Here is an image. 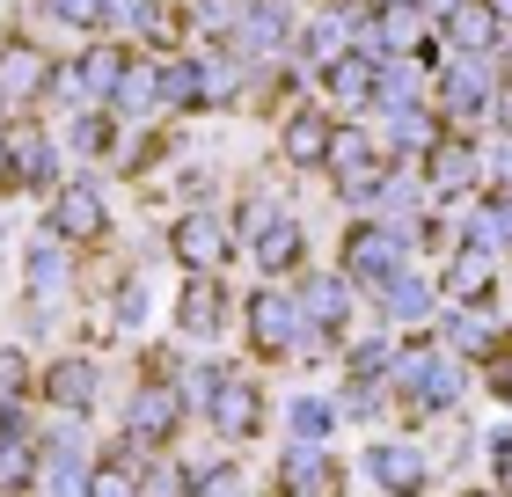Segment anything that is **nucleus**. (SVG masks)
<instances>
[{
    "label": "nucleus",
    "instance_id": "nucleus-1",
    "mask_svg": "<svg viewBox=\"0 0 512 497\" xmlns=\"http://www.w3.org/2000/svg\"><path fill=\"white\" fill-rule=\"evenodd\" d=\"M161 249H169V264H183V278H220L227 256H235L227 212H213V205H183L176 220L161 227Z\"/></svg>",
    "mask_w": 512,
    "mask_h": 497
},
{
    "label": "nucleus",
    "instance_id": "nucleus-2",
    "mask_svg": "<svg viewBox=\"0 0 512 497\" xmlns=\"http://www.w3.org/2000/svg\"><path fill=\"white\" fill-rule=\"evenodd\" d=\"M44 234H52L59 249H96L103 234H110V191L96 176H66L59 191H52V205H44Z\"/></svg>",
    "mask_w": 512,
    "mask_h": 497
},
{
    "label": "nucleus",
    "instance_id": "nucleus-3",
    "mask_svg": "<svg viewBox=\"0 0 512 497\" xmlns=\"http://www.w3.org/2000/svg\"><path fill=\"white\" fill-rule=\"evenodd\" d=\"M37 402H44V410H59L66 424L96 417V402H103V359H96V351H59L52 366H37Z\"/></svg>",
    "mask_w": 512,
    "mask_h": 497
},
{
    "label": "nucleus",
    "instance_id": "nucleus-4",
    "mask_svg": "<svg viewBox=\"0 0 512 497\" xmlns=\"http://www.w3.org/2000/svg\"><path fill=\"white\" fill-rule=\"evenodd\" d=\"M498 59H439V74H432V103L447 125H476V117H491V96H498Z\"/></svg>",
    "mask_w": 512,
    "mask_h": 497
},
{
    "label": "nucleus",
    "instance_id": "nucleus-5",
    "mask_svg": "<svg viewBox=\"0 0 512 497\" xmlns=\"http://www.w3.org/2000/svg\"><path fill=\"white\" fill-rule=\"evenodd\" d=\"M183 395H176V381H161V373H139V381L125 388V410H118V432L125 439H147V446H161L169 454V439L183 432Z\"/></svg>",
    "mask_w": 512,
    "mask_h": 497
},
{
    "label": "nucleus",
    "instance_id": "nucleus-6",
    "mask_svg": "<svg viewBox=\"0 0 512 497\" xmlns=\"http://www.w3.org/2000/svg\"><path fill=\"white\" fill-rule=\"evenodd\" d=\"M322 169H330L337 198H352V205H374L381 176H388V154L374 147V132H359V125H330V154H322Z\"/></svg>",
    "mask_w": 512,
    "mask_h": 497
},
{
    "label": "nucleus",
    "instance_id": "nucleus-7",
    "mask_svg": "<svg viewBox=\"0 0 512 497\" xmlns=\"http://www.w3.org/2000/svg\"><path fill=\"white\" fill-rule=\"evenodd\" d=\"M0 147H8V176H15V191H44V198H52L59 183H66V147L37 125V117H15V125L0 132Z\"/></svg>",
    "mask_w": 512,
    "mask_h": 497
},
{
    "label": "nucleus",
    "instance_id": "nucleus-8",
    "mask_svg": "<svg viewBox=\"0 0 512 497\" xmlns=\"http://www.w3.org/2000/svg\"><path fill=\"white\" fill-rule=\"evenodd\" d=\"M44 88H52V52L30 30H0V96L15 117H37Z\"/></svg>",
    "mask_w": 512,
    "mask_h": 497
},
{
    "label": "nucleus",
    "instance_id": "nucleus-9",
    "mask_svg": "<svg viewBox=\"0 0 512 497\" xmlns=\"http://www.w3.org/2000/svg\"><path fill=\"white\" fill-rule=\"evenodd\" d=\"M242 329H249V344H256V359H293V344H300V329H308V315H300V300L286 286H256L242 300Z\"/></svg>",
    "mask_w": 512,
    "mask_h": 497
},
{
    "label": "nucleus",
    "instance_id": "nucleus-10",
    "mask_svg": "<svg viewBox=\"0 0 512 497\" xmlns=\"http://www.w3.org/2000/svg\"><path fill=\"white\" fill-rule=\"evenodd\" d=\"M403 264H410V256L395 249L388 220H374V212H366V220H352V227H344V242H337V271L352 278V286H366V293H374L381 278H395Z\"/></svg>",
    "mask_w": 512,
    "mask_h": 497
},
{
    "label": "nucleus",
    "instance_id": "nucleus-11",
    "mask_svg": "<svg viewBox=\"0 0 512 497\" xmlns=\"http://www.w3.org/2000/svg\"><path fill=\"white\" fill-rule=\"evenodd\" d=\"M264 417H271V395H264V381H249V373H235V366H227L220 395L205 402V424H213V439H227V446H249V439H264Z\"/></svg>",
    "mask_w": 512,
    "mask_h": 497
},
{
    "label": "nucleus",
    "instance_id": "nucleus-12",
    "mask_svg": "<svg viewBox=\"0 0 512 497\" xmlns=\"http://www.w3.org/2000/svg\"><path fill=\"white\" fill-rule=\"evenodd\" d=\"M88 468H96V446L74 424L66 432H37V497H81Z\"/></svg>",
    "mask_w": 512,
    "mask_h": 497
},
{
    "label": "nucleus",
    "instance_id": "nucleus-13",
    "mask_svg": "<svg viewBox=\"0 0 512 497\" xmlns=\"http://www.w3.org/2000/svg\"><path fill=\"white\" fill-rule=\"evenodd\" d=\"M366 476H374V490L381 497H425V483H432V461H425V446L417 439H366Z\"/></svg>",
    "mask_w": 512,
    "mask_h": 497
},
{
    "label": "nucleus",
    "instance_id": "nucleus-14",
    "mask_svg": "<svg viewBox=\"0 0 512 497\" xmlns=\"http://www.w3.org/2000/svg\"><path fill=\"white\" fill-rule=\"evenodd\" d=\"M425 191H432V205H461L483 191V161L461 132H439V147L425 154Z\"/></svg>",
    "mask_w": 512,
    "mask_h": 497
},
{
    "label": "nucleus",
    "instance_id": "nucleus-15",
    "mask_svg": "<svg viewBox=\"0 0 512 497\" xmlns=\"http://www.w3.org/2000/svg\"><path fill=\"white\" fill-rule=\"evenodd\" d=\"M439 44H447L454 59H498L505 22H498L491 0H454V8L439 15Z\"/></svg>",
    "mask_w": 512,
    "mask_h": 497
},
{
    "label": "nucleus",
    "instance_id": "nucleus-16",
    "mask_svg": "<svg viewBox=\"0 0 512 497\" xmlns=\"http://www.w3.org/2000/svg\"><path fill=\"white\" fill-rule=\"evenodd\" d=\"M271 476H278V497H337V454L308 446V439H286Z\"/></svg>",
    "mask_w": 512,
    "mask_h": 497
},
{
    "label": "nucleus",
    "instance_id": "nucleus-17",
    "mask_svg": "<svg viewBox=\"0 0 512 497\" xmlns=\"http://www.w3.org/2000/svg\"><path fill=\"white\" fill-rule=\"evenodd\" d=\"M169 315H176V329H183V337L213 344L220 329L235 322V300H227V286H220V278H183V286H176V307H169Z\"/></svg>",
    "mask_w": 512,
    "mask_h": 497
},
{
    "label": "nucleus",
    "instance_id": "nucleus-18",
    "mask_svg": "<svg viewBox=\"0 0 512 497\" xmlns=\"http://www.w3.org/2000/svg\"><path fill=\"white\" fill-rule=\"evenodd\" d=\"M278 154H286V169L315 176L322 154H330V110L322 103H293L286 117H278Z\"/></svg>",
    "mask_w": 512,
    "mask_h": 497
},
{
    "label": "nucleus",
    "instance_id": "nucleus-19",
    "mask_svg": "<svg viewBox=\"0 0 512 497\" xmlns=\"http://www.w3.org/2000/svg\"><path fill=\"white\" fill-rule=\"evenodd\" d=\"M22 293H30V307H44V315L74 293V256H66L52 234H37V242L22 249Z\"/></svg>",
    "mask_w": 512,
    "mask_h": 497
},
{
    "label": "nucleus",
    "instance_id": "nucleus-20",
    "mask_svg": "<svg viewBox=\"0 0 512 497\" xmlns=\"http://www.w3.org/2000/svg\"><path fill=\"white\" fill-rule=\"evenodd\" d=\"M505 344H512V337H505V322L491 315V307H447V359L491 366Z\"/></svg>",
    "mask_w": 512,
    "mask_h": 497
},
{
    "label": "nucleus",
    "instance_id": "nucleus-21",
    "mask_svg": "<svg viewBox=\"0 0 512 497\" xmlns=\"http://www.w3.org/2000/svg\"><path fill=\"white\" fill-rule=\"evenodd\" d=\"M139 52L132 44H110V37H88L81 52H74V74H81V103L88 110H110V96H118V81H125V66Z\"/></svg>",
    "mask_w": 512,
    "mask_h": 497
},
{
    "label": "nucleus",
    "instance_id": "nucleus-22",
    "mask_svg": "<svg viewBox=\"0 0 512 497\" xmlns=\"http://www.w3.org/2000/svg\"><path fill=\"white\" fill-rule=\"evenodd\" d=\"M374 307H381V329H388V322L417 329V322H432V315H439V286H432V278L417 271V264H403L395 278H381V286H374Z\"/></svg>",
    "mask_w": 512,
    "mask_h": 497
},
{
    "label": "nucleus",
    "instance_id": "nucleus-23",
    "mask_svg": "<svg viewBox=\"0 0 512 497\" xmlns=\"http://www.w3.org/2000/svg\"><path fill=\"white\" fill-rule=\"evenodd\" d=\"M300 315H308L315 329H330V337H344V322H352V300H359V286L344 271H300Z\"/></svg>",
    "mask_w": 512,
    "mask_h": 497
},
{
    "label": "nucleus",
    "instance_id": "nucleus-24",
    "mask_svg": "<svg viewBox=\"0 0 512 497\" xmlns=\"http://www.w3.org/2000/svg\"><path fill=\"white\" fill-rule=\"evenodd\" d=\"M439 293H447V307H491V293H498V256L461 242L447 256V271H439Z\"/></svg>",
    "mask_w": 512,
    "mask_h": 497
},
{
    "label": "nucleus",
    "instance_id": "nucleus-25",
    "mask_svg": "<svg viewBox=\"0 0 512 497\" xmlns=\"http://www.w3.org/2000/svg\"><path fill=\"white\" fill-rule=\"evenodd\" d=\"M59 147H66V161H81V169L96 176V169H110V161H118V147H125V125H118L110 110H74V125H66V139H59Z\"/></svg>",
    "mask_w": 512,
    "mask_h": 497
},
{
    "label": "nucleus",
    "instance_id": "nucleus-26",
    "mask_svg": "<svg viewBox=\"0 0 512 497\" xmlns=\"http://www.w3.org/2000/svg\"><path fill=\"white\" fill-rule=\"evenodd\" d=\"M374 147L395 161V169L425 161V154L439 147V110H425V103H410V110H388V132L374 139Z\"/></svg>",
    "mask_w": 512,
    "mask_h": 497
},
{
    "label": "nucleus",
    "instance_id": "nucleus-27",
    "mask_svg": "<svg viewBox=\"0 0 512 497\" xmlns=\"http://www.w3.org/2000/svg\"><path fill=\"white\" fill-rule=\"evenodd\" d=\"M249 256H256V271H264V286H278V278H293L300 264H308V234H300L293 212H278V220L249 242Z\"/></svg>",
    "mask_w": 512,
    "mask_h": 497
},
{
    "label": "nucleus",
    "instance_id": "nucleus-28",
    "mask_svg": "<svg viewBox=\"0 0 512 497\" xmlns=\"http://www.w3.org/2000/svg\"><path fill=\"white\" fill-rule=\"evenodd\" d=\"M315 81H322V96H330L337 110H366L374 103V59L352 52V44H344L330 66H315Z\"/></svg>",
    "mask_w": 512,
    "mask_h": 497
},
{
    "label": "nucleus",
    "instance_id": "nucleus-29",
    "mask_svg": "<svg viewBox=\"0 0 512 497\" xmlns=\"http://www.w3.org/2000/svg\"><path fill=\"white\" fill-rule=\"evenodd\" d=\"M461 395H469V366H461V359H447V351H432L425 381H417L403 402H410V417H439V410H454Z\"/></svg>",
    "mask_w": 512,
    "mask_h": 497
},
{
    "label": "nucleus",
    "instance_id": "nucleus-30",
    "mask_svg": "<svg viewBox=\"0 0 512 497\" xmlns=\"http://www.w3.org/2000/svg\"><path fill=\"white\" fill-rule=\"evenodd\" d=\"M110 117H118V125H154L161 117V81H154V59H132L125 66V81H118V96H110Z\"/></svg>",
    "mask_w": 512,
    "mask_h": 497
},
{
    "label": "nucleus",
    "instance_id": "nucleus-31",
    "mask_svg": "<svg viewBox=\"0 0 512 497\" xmlns=\"http://www.w3.org/2000/svg\"><path fill=\"white\" fill-rule=\"evenodd\" d=\"M110 315H118V329H132V337H139V329L154 322V286H147V271H139V264H125V271H118V293H110Z\"/></svg>",
    "mask_w": 512,
    "mask_h": 497
},
{
    "label": "nucleus",
    "instance_id": "nucleus-32",
    "mask_svg": "<svg viewBox=\"0 0 512 497\" xmlns=\"http://www.w3.org/2000/svg\"><path fill=\"white\" fill-rule=\"evenodd\" d=\"M286 432L308 439V446H330V432H337V402H330V395H293V402H286Z\"/></svg>",
    "mask_w": 512,
    "mask_h": 497
},
{
    "label": "nucleus",
    "instance_id": "nucleus-33",
    "mask_svg": "<svg viewBox=\"0 0 512 497\" xmlns=\"http://www.w3.org/2000/svg\"><path fill=\"white\" fill-rule=\"evenodd\" d=\"M183 30H191L183 0H154L147 30H139V44H147V59H176V52H183Z\"/></svg>",
    "mask_w": 512,
    "mask_h": 497
},
{
    "label": "nucleus",
    "instance_id": "nucleus-34",
    "mask_svg": "<svg viewBox=\"0 0 512 497\" xmlns=\"http://www.w3.org/2000/svg\"><path fill=\"white\" fill-rule=\"evenodd\" d=\"M293 52L308 59V66H330V59L344 52V15H337V8H322L315 22H300V30H293Z\"/></svg>",
    "mask_w": 512,
    "mask_h": 497
},
{
    "label": "nucleus",
    "instance_id": "nucleus-35",
    "mask_svg": "<svg viewBox=\"0 0 512 497\" xmlns=\"http://www.w3.org/2000/svg\"><path fill=\"white\" fill-rule=\"evenodd\" d=\"M0 497H37V439L0 446Z\"/></svg>",
    "mask_w": 512,
    "mask_h": 497
},
{
    "label": "nucleus",
    "instance_id": "nucleus-36",
    "mask_svg": "<svg viewBox=\"0 0 512 497\" xmlns=\"http://www.w3.org/2000/svg\"><path fill=\"white\" fill-rule=\"evenodd\" d=\"M242 8H249V0H191V22H198V37H213L227 52V37L242 30Z\"/></svg>",
    "mask_w": 512,
    "mask_h": 497
},
{
    "label": "nucleus",
    "instance_id": "nucleus-37",
    "mask_svg": "<svg viewBox=\"0 0 512 497\" xmlns=\"http://www.w3.org/2000/svg\"><path fill=\"white\" fill-rule=\"evenodd\" d=\"M388 359H395V337H388V329H374V337H359L352 351H344V373H352V381H381Z\"/></svg>",
    "mask_w": 512,
    "mask_h": 497
},
{
    "label": "nucleus",
    "instance_id": "nucleus-38",
    "mask_svg": "<svg viewBox=\"0 0 512 497\" xmlns=\"http://www.w3.org/2000/svg\"><path fill=\"white\" fill-rule=\"evenodd\" d=\"M37 388V359L22 344H0V402H30Z\"/></svg>",
    "mask_w": 512,
    "mask_h": 497
},
{
    "label": "nucleus",
    "instance_id": "nucleus-39",
    "mask_svg": "<svg viewBox=\"0 0 512 497\" xmlns=\"http://www.w3.org/2000/svg\"><path fill=\"white\" fill-rule=\"evenodd\" d=\"M147 15H154V0H103V37L110 44H139Z\"/></svg>",
    "mask_w": 512,
    "mask_h": 497
},
{
    "label": "nucleus",
    "instance_id": "nucleus-40",
    "mask_svg": "<svg viewBox=\"0 0 512 497\" xmlns=\"http://www.w3.org/2000/svg\"><path fill=\"white\" fill-rule=\"evenodd\" d=\"M30 8L44 22H59V30H88V37L103 30V0H30Z\"/></svg>",
    "mask_w": 512,
    "mask_h": 497
},
{
    "label": "nucleus",
    "instance_id": "nucleus-41",
    "mask_svg": "<svg viewBox=\"0 0 512 497\" xmlns=\"http://www.w3.org/2000/svg\"><path fill=\"white\" fill-rule=\"evenodd\" d=\"M139 497H191V468H183L176 454H154L147 476H139Z\"/></svg>",
    "mask_w": 512,
    "mask_h": 497
},
{
    "label": "nucleus",
    "instance_id": "nucleus-42",
    "mask_svg": "<svg viewBox=\"0 0 512 497\" xmlns=\"http://www.w3.org/2000/svg\"><path fill=\"white\" fill-rule=\"evenodd\" d=\"M81 497H139V468L96 454V468H88V490H81Z\"/></svg>",
    "mask_w": 512,
    "mask_h": 497
},
{
    "label": "nucleus",
    "instance_id": "nucleus-43",
    "mask_svg": "<svg viewBox=\"0 0 512 497\" xmlns=\"http://www.w3.org/2000/svg\"><path fill=\"white\" fill-rule=\"evenodd\" d=\"M278 212H286L278 198H242V205H235V220H227V234H242V242H256V234H264V227L278 220Z\"/></svg>",
    "mask_w": 512,
    "mask_h": 497
},
{
    "label": "nucleus",
    "instance_id": "nucleus-44",
    "mask_svg": "<svg viewBox=\"0 0 512 497\" xmlns=\"http://www.w3.org/2000/svg\"><path fill=\"white\" fill-rule=\"evenodd\" d=\"M381 395H388L381 381H344L330 402H337V417H374V410H381Z\"/></svg>",
    "mask_w": 512,
    "mask_h": 497
},
{
    "label": "nucleus",
    "instance_id": "nucleus-45",
    "mask_svg": "<svg viewBox=\"0 0 512 497\" xmlns=\"http://www.w3.org/2000/svg\"><path fill=\"white\" fill-rule=\"evenodd\" d=\"M191 497H242V468L220 461V468H191Z\"/></svg>",
    "mask_w": 512,
    "mask_h": 497
},
{
    "label": "nucleus",
    "instance_id": "nucleus-46",
    "mask_svg": "<svg viewBox=\"0 0 512 497\" xmlns=\"http://www.w3.org/2000/svg\"><path fill=\"white\" fill-rule=\"evenodd\" d=\"M15 439H37L30 402H0V446H15Z\"/></svg>",
    "mask_w": 512,
    "mask_h": 497
},
{
    "label": "nucleus",
    "instance_id": "nucleus-47",
    "mask_svg": "<svg viewBox=\"0 0 512 497\" xmlns=\"http://www.w3.org/2000/svg\"><path fill=\"white\" fill-rule=\"evenodd\" d=\"M483 388H491L498 402H512V344L498 351V359H491V366H483Z\"/></svg>",
    "mask_w": 512,
    "mask_h": 497
},
{
    "label": "nucleus",
    "instance_id": "nucleus-48",
    "mask_svg": "<svg viewBox=\"0 0 512 497\" xmlns=\"http://www.w3.org/2000/svg\"><path fill=\"white\" fill-rule=\"evenodd\" d=\"M491 125H498V132L512 139V74L498 81V96H491Z\"/></svg>",
    "mask_w": 512,
    "mask_h": 497
},
{
    "label": "nucleus",
    "instance_id": "nucleus-49",
    "mask_svg": "<svg viewBox=\"0 0 512 497\" xmlns=\"http://www.w3.org/2000/svg\"><path fill=\"white\" fill-rule=\"evenodd\" d=\"M483 454H491V468L505 476V468H512V424H498V432H491V446H483Z\"/></svg>",
    "mask_w": 512,
    "mask_h": 497
},
{
    "label": "nucleus",
    "instance_id": "nucleus-50",
    "mask_svg": "<svg viewBox=\"0 0 512 497\" xmlns=\"http://www.w3.org/2000/svg\"><path fill=\"white\" fill-rule=\"evenodd\" d=\"M491 8H498V22H505V37H512V0H491Z\"/></svg>",
    "mask_w": 512,
    "mask_h": 497
},
{
    "label": "nucleus",
    "instance_id": "nucleus-51",
    "mask_svg": "<svg viewBox=\"0 0 512 497\" xmlns=\"http://www.w3.org/2000/svg\"><path fill=\"white\" fill-rule=\"evenodd\" d=\"M381 8H410V0H366V15H381Z\"/></svg>",
    "mask_w": 512,
    "mask_h": 497
},
{
    "label": "nucleus",
    "instance_id": "nucleus-52",
    "mask_svg": "<svg viewBox=\"0 0 512 497\" xmlns=\"http://www.w3.org/2000/svg\"><path fill=\"white\" fill-rule=\"evenodd\" d=\"M8 125H15V110H8V96H0V132H8Z\"/></svg>",
    "mask_w": 512,
    "mask_h": 497
},
{
    "label": "nucleus",
    "instance_id": "nucleus-53",
    "mask_svg": "<svg viewBox=\"0 0 512 497\" xmlns=\"http://www.w3.org/2000/svg\"><path fill=\"white\" fill-rule=\"evenodd\" d=\"M469 497H498V490H469Z\"/></svg>",
    "mask_w": 512,
    "mask_h": 497
},
{
    "label": "nucleus",
    "instance_id": "nucleus-54",
    "mask_svg": "<svg viewBox=\"0 0 512 497\" xmlns=\"http://www.w3.org/2000/svg\"><path fill=\"white\" fill-rule=\"evenodd\" d=\"M0 249H8V227H0Z\"/></svg>",
    "mask_w": 512,
    "mask_h": 497
},
{
    "label": "nucleus",
    "instance_id": "nucleus-55",
    "mask_svg": "<svg viewBox=\"0 0 512 497\" xmlns=\"http://www.w3.org/2000/svg\"><path fill=\"white\" fill-rule=\"evenodd\" d=\"M242 497H249V490H242Z\"/></svg>",
    "mask_w": 512,
    "mask_h": 497
}]
</instances>
